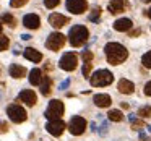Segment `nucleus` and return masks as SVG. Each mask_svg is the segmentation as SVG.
I'll list each match as a JSON object with an SVG mask.
<instances>
[{
  "instance_id": "obj_6",
  "label": "nucleus",
  "mask_w": 151,
  "mask_h": 141,
  "mask_svg": "<svg viewBox=\"0 0 151 141\" xmlns=\"http://www.w3.org/2000/svg\"><path fill=\"white\" fill-rule=\"evenodd\" d=\"M63 46H65V36H63L62 33H52V34H49V36H47L46 47L49 50L57 52V50H60Z\"/></svg>"
},
{
  "instance_id": "obj_36",
  "label": "nucleus",
  "mask_w": 151,
  "mask_h": 141,
  "mask_svg": "<svg viewBox=\"0 0 151 141\" xmlns=\"http://www.w3.org/2000/svg\"><path fill=\"white\" fill-rule=\"evenodd\" d=\"M140 34H141L140 29H135V31H132V33H130V36H140Z\"/></svg>"
},
{
  "instance_id": "obj_11",
  "label": "nucleus",
  "mask_w": 151,
  "mask_h": 141,
  "mask_svg": "<svg viewBox=\"0 0 151 141\" xmlns=\"http://www.w3.org/2000/svg\"><path fill=\"white\" fill-rule=\"evenodd\" d=\"M18 99H20L21 102H24L26 105H29V107H33L34 104L37 102V96L34 91H31V89H23V91L18 94Z\"/></svg>"
},
{
  "instance_id": "obj_9",
  "label": "nucleus",
  "mask_w": 151,
  "mask_h": 141,
  "mask_svg": "<svg viewBox=\"0 0 151 141\" xmlns=\"http://www.w3.org/2000/svg\"><path fill=\"white\" fill-rule=\"evenodd\" d=\"M88 7L86 0H67V10L73 15H81Z\"/></svg>"
},
{
  "instance_id": "obj_35",
  "label": "nucleus",
  "mask_w": 151,
  "mask_h": 141,
  "mask_svg": "<svg viewBox=\"0 0 151 141\" xmlns=\"http://www.w3.org/2000/svg\"><path fill=\"white\" fill-rule=\"evenodd\" d=\"M68 84H70V79H65V81L60 84V89H67V88H68Z\"/></svg>"
},
{
  "instance_id": "obj_8",
  "label": "nucleus",
  "mask_w": 151,
  "mask_h": 141,
  "mask_svg": "<svg viewBox=\"0 0 151 141\" xmlns=\"http://www.w3.org/2000/svg\"><path fill=\"white\" fill-rule=\"evenodd\" d=\"M68 130H70V133L75 135V136L83 135V133H85V130H86V120L83 117H80V115L72 117L70 125H68Z\"/></svg>"
},
{
  "instance_id": "obj_26",
  "label": "nucleus",
  "mask_w": 151,
  "mask_h": 141,
  "mask_svg": "<svg viewBox=\"0 0 151 141\" xmlns=\"http://www.w3.org/2000/svg\"><path fill=\"white\" fill-rule=\"evenodd\" d=\"M99 18H101V8L94 7V8H93V11H91V15H89V20L96 23V21H99Z\"/></svg>"
},
{
  "instance_id": "obj_32",
  "label": "nucleus",
  "mask_w": 151,
  "mask_h": 141,
  "mask_svg": "<svg viewBox=\"0 0 151 141\" xmlns=\"http://www.w3.org/2000/svg\"><path fill=\"white\" fill-rule=\"evenodd\" d=\"M81 57H83V60H85V62H91V60H93V52L85 50V52L81 54Z\"/></svg>"
},
{
  "instance_id": "obj_24",
  "label": "nucleus",
  "mask_w": 151,
  "mask_h": 141,
  "mask_svg": "<svg viewBox=\"0 0 151 141\" xmlns=\"http://www.w3.org/2000/svg\"><path fill=\"white\" fill-rule=\"evenodd\" d=\"M2 21H4V23H7L8 26H12V28H13L15 24H17V20H15V18L12 16L10 13H5V15H2Z\"/></svg>"
},
{
  "instance_id": "obj_22",
  "label": "nucleus",
  "mask_w": 151,
  "mask_h": 141,
  "mask_svg": "<svg viewBox=\"0 0 151 141\" xmlns=\"http://www.w3.org/2000/svg\"><path fill=\"white\" fill-rule=\"evenodd\" d=\"M107 118L111 122H122L124 120V114H122L120 110H117V109H112V110H109Z\"/></svg>"
},
{
  "instance_id": "obj_13",
  "label": "nucleus",
  "mask_w": 151,
  "mask_h": 141,
  "mask_svg": "<svg viewBox=\"0 0 151 141\" xmlns=\"http://www.w3.org/2000/svg\"><path fill=\"white\" fill-rule=\"evenodd\" d=\"M49 23H50V26H54V28H62L68 23V18H67L65 15H60V13H52L49 16Z\"/></svg>"
},
{
  "instance_id": "obj_28",
  "label": "nucleus",
  "mask_w": 151,
  "mask_h": 141,
  "mask_svg": "<svg viewBox=\"0 0 151 141\" xmlns=\"http://www.w3.org/2000/svg\"><path fill=\"white\" fill-rule=\"evenodd\" d=\"M130 120H132V128H133V130H141V128L145 127L143 122H141V120H137V118H135L133 115L130 117Z\"/></svg>"
},
{
  "instance_id": "obj_18",
  "label": "nucleus",
  "mask_w": 151,
  "mask_h": 141,
  "mask_svg": "<svg viewBox=\"0 0 151 141\" xmlns=\"http://www.w3.org/2000/svg\"><path fill=\"white\" fill-rule=\"evenodd\" d=\"M10 76L15 79H20L23 78V76H26V68L21 65H17V63H13V65L10 67Z\"/></svg>"
},
{
  "instance_id": "obj_40",
  "label": "nucleus",
  "mask_w": 151,
  "mask_h": 141,
  "mask_svg": "<svg viewBox=\"0 0 151 141\" xmlns=\"http://www.w3.org/2000/svg\"><path fill=\"white\" fill-rule=\"evenodd\" d=\"M145 2H151V0H145Z\"/></svg>"
},
{
  "instance_id": "obj_20",
  "label": "nucleus",
  "mask_w": 151,
  "mask_h": 141,
  "mask_svg": "<svg viewBox=\"0 0 151 141\" xmlns=\"http://www.w3.org/2000/svg\"><path fill=\"white\" fill-rule=\"evenodd\" d=\"M50 86H52V81H50L49 76H42L39 83V88H41V94L42 96H49L50 94Z\"/></svg>"
},
{
  "instance_id": "obj_39",
  "label": "nucleus",
  "mask_w": 151,
  "mask_h": 141,
  "mask_svg": "<svg viewBox=\"0 0 151 141\" xmlns=\"http://www.w3.org/2000/svg\"><path fill=\"white\" fill-rule=\"evenodd\" d=\"M0 33H2V24H0Z\"/></svg>"
},
{
  "instance_id": "obj_3",
  "label": "nucleus",
  "mask_w": 151,
  "mask_h": 141,
  "mask_svg": "<svg viewBox=\"0 0 151 141\" xmlns=\"http://www.w3.org/2000/svg\"><path fill=\"white\" fill-rule=\"evenodd\" d=\"M89 81H91V86H94V88H102V86H109L114 81V75L109 70H98L91 75Z\"/></svg>"
},
{
  "instance_id": "obj_27",
  "label": "nucleus",
  "mask_w": 151,
  "mask_h": 141,
  "mask_svg": "<svg viewBox=\"0 0 151 141\" xmlns=\"http://www.w3.org/2000/svg\"><path fill=\"white\" fill-rule=\"evenodd\" d=\"M141 63H143V67H146V68H151V50L141 57Z\"/></svg>"
},
{
  "instance_id": "obj_38",
  "label": "nucleus",
  "mask_w": 151,
  "mask_h": 141,
  "mask_svg": "<svg viewBox=\"0 0 151 141\" xmlns=\"http://www.w3.org/2000/svg\"><path fill=\"white\" fill-rule=\"evenodd\" d=\"M148 16L151 18V8H150V10H148Z\"/></svg>"
},
{
  "instance_id": "obj_19",
  "label": "nucleus",
  "mask_w": 151,
  "mask_h": 141,
  "mask_svg": "<svg viewBox=\"0 0 151 141\" xmlns=\"http://www.w3.org/2000/svg\"><path fill=\"white\" fill-rule=\"evenodd\" d=\"M93 101H94V104L98 105V107H109L111 102H112V99H111L109 94H96Z\"/></svg>"
},
{
  "instance_id": "obj_23",
  "label": "nucleus",
  "mask_w": 151,
  "mask_h": 141,
  "mask_svg": "<svg viewBox=\"0 0 151 141\" xmlns=\"http://www.w3.org/2000/svg\"><path fill=\"white\" fill-rule=\"evenodd\" d=\"M138 117H143V118L151 117V105H145V107L138 109Z\"/></svg>"
},
{
  "instance_id": "obj_16",
  "label": "nucleus",
  "mask_w": 151,
  "mask_h": 141,
  "mask_svg": "<svg viewBox=\"0 0 151 141\" xmlns=\"http://www.w3.org/2000/svg\"><path fill=\"white\" fill-rule=\"evenodd\" d=\"M23 55H24V59L31 60V62H34V63H37V62H41V60H42V54H41L39 50L33 49V47H28V49H24Z\"/></svg>"
},
{
  "instance_id": "obj_21",
  "label": "nucleus",
  "mask_w": 151,
  "mask_h": 141,
  "mask_svg": "<svg viewBox=\"0 0 151 141\" xmlns=\"http://www.w3.org/2000/svg\"><path fill=\"white\" fill-rule=\"evenodd\" d=\"M41 79H42V72L39 68H33L29 72V83L33 86H39Z\"/></svg>"
},
{
  "instance_id": "obj_34",
  "label": "nucleus",
  "mask_w": 151,
  "mask_h": 141,
  "mask_svg": "<svg viewBox=\"0 0 151 141\" xmlns=\"http://www.w3.org/2000/svg\"><path fill=\"white\" fill-rule=\"evenodd\" d=\"M145 94L151 96V81H148L146 84H145Z\"/></svg>"
},
{
  "instance_id": "obj_31",
  "label": "nucleus",
  "mask_w": 151,
  "mask_h": 141,
  "mask_svg": "<svg viewBox=\"0 0 151 141\" xmlns=\"http://www.w3.org/2000/svg\"><path fill=\"white\" fill-rule=\"evenodd\" d=\"M91 62H85V65H83V75L85 76H89V73H91Z\"/></svg>"
},
{
  "instance_id": "obj_14",
  "label": "nucleus",
  "mask_w": 151,
  "mask_h": 141,
  "mask_svg": "<svg viewBox=\"0 0 151 141\" xmlns=\"http://www.w3.org/2000/svg\"><path fill=\"white\" fill-rule=\"evenodd\" d=\"M127 7H128V4L125 2V0H112L107 8H109V11H111L112 15H117V13H122Z\"/></svg>"
},
{
  "instance_id": "obj_25",
  "label": "nucleus",
  "mask_w": 151,
  "mask_h": 141,
  "mask_svg": "<svg viewBox=\"0 0 151 141\" xmlns=\"http://www.w3.org/2000/svg\"><path fill=\"white\" fill-rule=\"evenodd\" d=\"M8 46H10V39H8L7 36H0V52L7 50Z\"/></svg>"
},
{
  "instance_id": "obj_29",
  "label": "nucleus",
  "mask_w": 151,
  "mask_h": 141,
  "mask_svg": "<svg viewBox=\"0 0 151 141\" xmlns=\"http://www.w3.org/2000/svg\"><path fill=\"white\" fill-rule=\"evenodd\" d=\"M28 4V0H10V5L13 8H20V7H23V5H26Z\"/></svg>"
},
{
  "instance_id": "obj_37",
  "label": "nucleus",
  "mask_w": 151,
  "mask_h": 141,
  "mask_svg": "<svg viewBox=\"0 0 151 141\" xmlns=\"http://www.w3.org/2000/svg\"><path fill=\"white\" fill-rule=\"evenodd\" d=\"M21 39H23V41H28V39H31V36H29V34H23V36H21Z\"/></svg>"
},
{
  "instance_id": "obj_15",
  "label": "nucleus",
  "mask_w": 151,
  "mask_h": 141,
  "mask_svg": "<svg viewBox=\"0 0 151 141\" xmlns=\"http://www.w3.org/2000/svg\"><path fill=\"white\" fill-rule=\"evenodd\" d=\"M132 26H133V23H132V20H128V18H120V20H117L114 23V29L115 31H120V33L130 31Z\"/></svg>"
},
{
  "instance_id": "obj_30",
  "label": "nucleus",
  "mask_w": 151,
  "mask_h": 141,
  "mask_svg": "<svg viewBox=\"0 0 151 141\" xmlns=\"http://www.w3.org/2000/svg\"><path fill=\"white\" fill-rule=\"evenodd\" d=\"M59 4H60V0H44V5L47 8H55Z\"/></svg>"
},
{
  "instance_id": "obj_12",
  "label": "nucleus",
  "mask_w": 151,
  "mask_h": 141,
  "mask_svg": "<svg viewBox=\"0 0 151 141\" xmlns=\"http://www.w3.org/2000/svg\"><path fill=\"white\" fill-rule=\"evenodd\" d=\"M23 24L28 28V29H37L39 24H41V20H39L37 15L28 13V15H24V18H23Z\"/></svg>"
},
{
  "instance_id": "obj_1",
  "label": "nucleus",
  "mask_w": 151,
  "mask_h": 141,
  "mask_svg": "<svg viewBox=\"0 0 151 141\" xmlns=\"http://www.w3.org/2000/svg\"><path fill=\"white\" fill-rule=\"evenodd\" d=\"M104 52H106V59H107V62L111 63V65H120V63H124L128 57V50L119 42L106 44Z\"/></svg>"
},
{
  "instance_id": "obj_2",
  "label": "nucleus",
  "mask_w": 151,
  "mask_h": 141,
  "mask_svg": "<svg viewBox=\"0 0 151 141\" xmlns=\"http://www.w3.org/2000/svg\"><path fill=\"white\" fill-rule=\"evenodd\" d=\"M88 37H89L88 28L81 26V24H75L68 33V41L73 47H81L83 44L88 41Z\"/></svg>"
},
{
  "instance_id": "obj_10",
  "label": "nucleus",
  "mask_w": 151,
  "mask_h": 141,
  "mask_svg": "<svg viewBox=\"0 0 151 141\" xmlns=\"http://www.w3.org/2000/svg\"><path fill=\"white\" fill-rule=\"evenodd\" d=\"M46 130L49 131L52 136H60V135L65 131V123H63L60 118H57V120H49L46 125Z\"/></svg>"
},
{
  "instance_id": "obj_17",
  "label": "nucleus",
  "mask_w": 151,
  "mask_h": 141,
  "mask_svg": "<svg viewBox=\"0 0 151 141\" xmlns=\"http://www.w3.org/2000/svg\"><path fill=\"white\" fill-rule=\"evenodd\" d=\"M117 89H119V92L120 94H132L133 92V89H135V84L130 81V79H120L119 81V86H117Z\"/></svg>"
},
{
  "instance_id": "obj_5",
  "label": "nucleus",
  "mask_w": 151,
  "mask_h": 141,
  "mask_svg": "<svg viewBox=\"0 0 151 141\" xmlns=\"http://www.w3.org/2000/svg\"><path fill=\"white\" fill-rule=\"evenodd\" d=\"M7 115H8V118H10L12 122H15V123H21V122H24L28 118V114H26V110H24L21 105H18V104H12V105H8V109H7Z\"/></svg>"
},
{
  "instance_id": "obj_4",
  "label": "nucleus",
  "mask_w": 151,
  "mask_h": 141,
  "mask_svg": "<svg viewBox=\"0 0 151 141\" xmlns=\"http://www.w3.org/2000/svg\"><path fill=\"white\" fill-rule=\"evenodd\" d=\"M63 112H65L63 102L59 101V99H52V101L49 102V105H47L44 115H46V118H49V120H57V118H60L63 115Z\"/></svg>"
},
{
  "instance_id": "obj_7",
  "label": "nucleus",
  "mask_w": 151,
  "mask_h": 141,
  "mask_svg": "<svg viewBox=\"0 0 151 141\" xmlns=\"http://www.w3.org/2000/svg\"><path fill=\"white\" fill-rule=\"evenodd\" d=\"M59 65H60V68L65 70V72H73V70L76 68V65H78V55L73 54V52L63 54Z\"/></svg>"
},
{
  "instance_id": "obj_33",
  "label": "nucleus",
  "mask_w": 151,
  "mask_h": 141,
  "mask_svg": "<svg viewBox=\"0 0 151 141\" xmlns=\"http://www.w3.org/2000/svg\"><path fill=\"white\" fill-rule=\"evenodd\" d=\"M7 131H8V123L0 120V133H7Z\"/></svg>"
}]
</instances>
